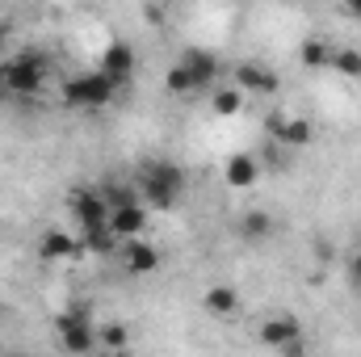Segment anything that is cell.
I'll return each instance as SVG.
<instances>
[{"label":"cell","instance_id":"5bb4252c","mask_svg":"<svg viewBox=\"0 0 361 357\" xmlns=\"http://www.w3.org/2000/svg\"><path fill=\"white\" fill-rule=\"evenodd\" d=\"M223 181H227L231 189H252V185L261 181V160L248 156V152L227 156V164H223Z\"/></svg>","mask_w":361,"mask_h":357},{"label":"cell","instance_id":"ffe728a7","mask_svg":"<svg viewBox=\"0 0 361 357\" xmlns=\"http://www.w3.org/2000/svg\"><path fill=\"white\" fill-rule=\"evenodd\" d=\"M97 345L109 349V353H114V349H130V328H126V324H101V328H97Z\"/></svg>","mask_w":361,"mask_h":357},{"label":"cell","instance_id":"9c48e42d","mask_svg":"<svg viewBox=\"0 0 361 357\" xmlns=\"http://www.w3.org/2000/svg\"><path fill=\"white\" fill-rule=\"evenodd\" d=\"M135 68H139L135 47H130V42H109V47L101 51V68H97V72H101V76H109V80L122 89V85L135 76Z\"/></svg>","mask_w":361,"mask_h":357},{"label":"cell","instance_id":"3957f363","mask_svg":"<svg viewBox=\"0 0 361 357\" xmlns=\"http://www.w3.org/2000/svg\"><path fill=\"white\" fill-rule=\"evenodd\" d=\"M47 76H51V55L25 47L0 63V92L4 97H38Z\"/></svg>","mask_w":361,"mask_h":357},{"label":"cell","instance_id":"7402d4cb","mask_svg":"<svg viewBox=\"0 0 361 357\" xmlns=\"http://www.w3.org/2000/svg\"><path fill=\"white\" fill-rule=\"evenodd\" d=\"M345 277H349L353 290H361V248L357 253H349V261H345Z\"/></svg>","mask_w":361,"mask_h":357},{"label":"cell","instance_id":"4fadbf2b","mask_svg":"<svg viewBox=\"0 0 361 357\" xmlns=\"http://www.w3.org/2000/svg\"><path fill=\"white\" fill-rule=\"evenodd\" d=\"M38 253H42L47 261H72V257H85V244H80V236H72V231H63V227H51V231L38 240Z\"/></svg>","mask_w":361,"mask_h":357},{"label":"cell","instance_id":"484cf974","mask_svg":"<svg viewBox=\"0 0 361 357\" xmlns=\"http://www.w3.org/2000/svg\"><path fill=\"white\" fill-rule=\"evenodd\" d=\"M4 42H8V21H0V51H4Z\"/></svg>","mask_w":361,"mask_h":357},{"label":"cell","instance_id":"ac0fdd59","mask_svg":"<svg viewBox=\"0 0 361 357\" xmlns=\"http://www.w3.org/2000/svg\"><path fill=\"white\" fill-rule=\"evenodd\" d=\"M244 101H248V97L235 89V85H214V89H210V105H214L219 118H235V114L244 109Z\"/></svg>","mask_w":361,"mask_h":357},{"label":"cell","instance_id":"cb8c5ba5","mask_svg":"<svg viewBox=\"0 0 361 357\" xmlns=\"http://www.w3.org/2000/svg\"><path fill=\"white\" fill-rule=\"evenodd\" d=\"M341 17H349V21H357V25H361V0H349V4H341Z\"/></svg>","mask_w":361,"mask_h":357},{"label":"cell","instance_id":"8992f818","mask_svg":"<svg viewBox=\"0 0 361 357\" xmlns=\"http://www.w3.org/2000/svg\"><path fill=\"white\" fill-rule=\"evenodd\" d=\"M68 214H72L80 240L109 227V206H105L101 189H72V193H68Z\"/></svg>","mask_w":361,"mask_h":357},{"label":"cell","instance_id":"d6986e66","mask_svg":"<svg viewBox=\"0 0 361 357\" xmlns=\"http://www.w3.org/2000/svg\"><path fill=\"white\" fill-rule=\"evenodd\" d=\"M332 55H336V47H328L324 38H307V42L298 47L302 68H332Z\"/></svg>","mask_w":361,"mask_h":357},{"label":"cell","instance_id":"8fae6325","mask_svg":"<svg viewBox=\"0 0 361 357\" xmlns=\"http://www.w3.org/2000/svg\"><path fill=\"white\" fill-rule=\"evenodd\" d=\"M269 131H273V143H281V147H307L315 139L311 122L298 118V114H273Z\"/></svg>","mask_w":361,"mask_h":357},{"label":"cell","instance_id":"7a4b0ae2","mask_svg":"<svg viewBox=\"0 0 361 357\" xmlns=\"http://www.w3.org/2000/svg\"><path fill=\"white\" fill-rule=\"evenodd\" d=\"M214 80H219V55L202 51V47H189V51H180L173 59V68L164 76V89L173 97H189V92L214 89Z\"/></svg>","mask_w":361,"mask_h":357},{"label":"cell","instance_id":"603a6c76","mask_svg":"<svg viewBox=\"0 0 361 357\" xmlns=\"http://www.w3.org/2000/svg\"><path fill=\"white\" fill-rule=\"evenodd\" d=\"M277 357H311V341L302 337V341H294V345H286V349H281Z\"/></svg>","mask_w":361,"mask_h":357},{"label":"cell","instance_id":"7c38bea8","mask_svg":"<svg viewBox=\"0 0 361 357\" xmlns=\"http://www.w3.org/2000/svg\"><path fill=\"white\" fill-rule=\"evenodd\" d=\"M160 248L152 244V240H130V244H122V269L130 273V277H147V273H156L160 269Z\"/></svg>","mask_w":361,"mask_h":357},{"label":"cell","instance_id":"44dd1931","mask_svg":"<svg viewBox=\"0 0 361 357\" xmlns=\"http://www.w3.org/2000/svg\"><path fill=\"white\" fill-rule=\"evenodd\" d=\"M332 68L341 72V76H361V51L357 47H336V55H332Z\"/></svg>","mask_w":361,"mask_h":357},{"label":"cell","instance_id":"52a82bcc","mask_svg":"<svg viewBox=\"0 0 361 357\" xmlns=\"http://www.w3.org/2000/svg\"><path fill=\"white\" fill-rule=\"evenodd\" d=\"M302 337H307V328H302V320L290 315V311L261 320V328H257V341H261L265 349H273V353H281L286 345H294V341H302Z\"/></svg>","mask_w":361,"mask_h":357},{"label":"cell","instance_id":"ba28073f","mask_svg":"<svg viewBox=\"0 0 361 357\" xmlns=\"http://www.w3.org/2000/svg\"><path fill=\"white\" fill-rule=\"evenodd\" d=\"M231 85L244 92V97H273V92H281V76L273 72L269 63L244 59V63L235 68V80H231Z\"/></svg>","mask_w":361,"mask_h":357},{"label":"cell","instance_id":"e0dca14e","mask_svg":"<svg viewBox=\"0 0 361 357\" xmlns=\"http://www.w3.org/2000/svg\"><path fill=\"white\" fill-rule=\"evenodd\" d=\"M240 236H244L248 244H265L273 236V214L269 210H248V214L240 219Z\"/></svg>","mask_w":361,"mask_h":357},{"label":"cell","instance_id":"d4e9b609","mask_svg":"<svg viewBox=\"0 0 361 357\" xmlns=\"http://www.w3.org/2000/svg\"><path fill=\"white\" fill-rule=\"evenodd\" d=\"M97 357H135V353H130V349H114V353H109V349H101Z\"/></svg>","mask_w":361,"mask_h":357},{"label":"cell","instance_id":"6da1fadb","mask_svg":"<svg viewBox=\"0 0 361 357\" xmlns=\"http://www.w3.org/2000/svg\"><path fill=\"white\" fill-rule=\"evenodd\" d=\"M185 185L189 181H185V173L173 160H147L135 173V189H139V198H143L147 210H173L185 198Z\"/></svg>","mask_w":361,"mask_h":357},{"label":"cell","instance_id":"5b68a950","mask_svg":"<svg viewBox=\"0 0 361 357\" xmlns=\"http://www.w3.org/2000/svg\"><path fill=\"white\" fill-rule=\"evenodd\" d=\"M114 92H118V85H114L109 76H101V72H80V76H72V80L63 85V105H72V109H105V105L114 101Z\"/></svg>","mask_w":361,"mask_h":357},{"label":"cell","instance_id":"2e32d148","mask_svg":"<svg viewBox=\"0 0 361 357\" xmlns=\"http://www.w3.org/2000/svg\"><path fill=\"white\" fill-rule=\"evenodd\" d=\"M101 198H105V206H109V210H122V206H143V198H139L135 181H105V185H101Z\"/></svg>","mask_w":361,"mask_h":357},{"label":"cell","instance_id":"30bf717a","mask_svg":"<svg viewBox=\"0 0 361 357\" xmlns=\"http://www.w3.org/2000/svg\"><path fill=\"white\" fill-rule=\"evenodd\" d=\"M147 219H152L147 206H122V210H109V236H114L118 244L147 240Z\"/></svg>","mask_w":361,"mask_h":357},{"label":"cell","instance_id":"277c9868","mask_svg":"<svg viewBox=\"0 0 361 357\" xmlns=\"http://www.w3.org/2000/svg\"><path fill=\"white\" fill-rule=\"evenodd\" d=\"M55 337H59V349L68 357H89L97 349V324H92V311L85 303H72L55 315Z\"/></svg>","mask_w":361,"mask_h":357},{"label":"cell","instance_id":"9a60e30c","mask_svg":"<svg viewBox=\"0 0 361 357\" xmlns=\"http://www.w3.org/2000/svg\"><path fill=\"white\" fill-rule=\"evenodd\" d=\"M202 307L214 315V320H231V315H240V290L235 286H210L206 294H202Z\"/></svg>","mask_w":361,"mask_h":357},{"label":"cell","instance_id":"4316f807","mask_svg":"<svg viewBox=\"0 0 361 357\" xmlns=\"http://www.w3.org/2000/svg\"><path fill=\"white\" fill-rule=\"evenodd\" d=\"M0 357H17V353H0Z\"/></svg>","mask_w":361,"mask_h":357}]
</instances>
